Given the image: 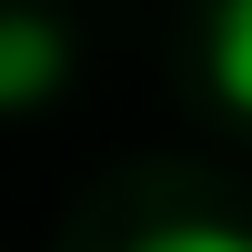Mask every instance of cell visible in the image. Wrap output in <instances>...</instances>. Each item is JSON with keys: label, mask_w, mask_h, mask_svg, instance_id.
<instances>
[{"label": "cell", "mask_w": 252, "mask_h": 252, "mask_svg": "<svg viewBox=\"0 0 252 252\" xmlns=\"http://www.w3.org/2000/svg\"><path fill=\"white\" fill-rule=\"evenodd\" d=\"M212 81L232 111H252V0H222L212 10Z\"/></svg>", "instance_id": "cell-2"}, {"label": "cell", "mask_w": 252, "mask_h": 252, "mask_svg": "<svg viewBox=\"0 0 252 252\" xmlns=\"http://www.w3.org/2000/svg\"><path fill=\"white\" fill-rule=\"evenodd\" d=\"M61 71H71V40H61L51 20H31V10H0V111L51 101Z\"/></svg>", "instance_id": "cell-1"}, {"label": "cell", "mask_w": 252, "mask_h": 252, "mask_svg": "<svg viewBox=\"0 0 252 252\" xmlns=\"http://www.w3.org/2000/svg\"><path fill=\"white\" fill-rule=\"evenodd\" d=\"M131 252H252V232H232V222H161Z\"/></svg>", "instance_id": "cell-3"}]
</instances>
